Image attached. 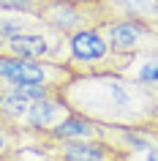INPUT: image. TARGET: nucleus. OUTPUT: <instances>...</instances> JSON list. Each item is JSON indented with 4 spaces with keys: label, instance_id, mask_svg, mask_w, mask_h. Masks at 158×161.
Wrapping results in <instances>:
<instances>
[{
    "label": "nucleus",
    "instance_id": "1",
    "mask_svg": "<svg viewBox=\"0 0 158 161\" xmlns=\"http://www.w3.org/2000/svg\"><path fill=\"white\" fill-rule=\"evenodd\" d=\"M71 112L109 128L150 131L158 126V90L123 74H74L57 90Z\"/></svg>",
    "mask_w": 158,
    "mask_h": 161
},
{
    "label": "nucleus",
    "instance_id": "10",
    "mask_svg": "<svg viewBox=\"0 0 158 161\" xmlns=\"http://www.w3.org/2000/svg\"><path fill=\"white\" fill-rule=\"evenodd\" d=\"M25 142V131L17 126H0V158L14 156Z\"/></svg>",
    "mask_w": 158,
    "mask_h": 161
},
{
    "label": "nucleus",
    "instance_id": "3",
    "mask_svg": "<svg viewBox=\"0 0 158 161\" xmlns=\"http://www.w3.org/2000/svg\"><path fill=\"white\" fill-rule=\"evenodd\" d=\"M71 76L74 74H71L66 60H33L0 49V85H8V87L41 85V87L60 90Z\"/></svg>",
    "mask_w": 158,
    "mask_h": 161
},
{
    "label": "nucleus",
    "instance_id": "11",
    "mask_svg": "<svg viewBox=\"0 0 158 161\" xmlns=\"http://www.w3.org/2000/svg\"><path fill=\"white\" fill-rule=\"evenodd\" d=\"M123 161H158V134H150L139 147L123 153Z\"/></svg>",
    "mask_w": 158,
    "mask_h": 161
},
{
    "label": "nucleus",
    "instance_id": "14",
    "mask_svg": "<svg viewBox=\"0 0 158 161\" xmlns=\"http://www.w3.org/2000/svg\"><path fill=\"white\" fill-rule=\"evenodd\" d=\"M0 126H8V123H6V120H3V118H0Z\"/></svg>",
    "mask_w": 158,
    "mask_h": 161
},
{
    "label": "nucleus",
    "instance_id": "8",
    "mask_svg": "<svg viewBox=\"0 0 158 161\" xmlns=\"http://www.w3.org/2000/svg\"><path fill=\"white\" fill-rule=\"evenodd\" d=\"M117 74L128 76V79H133V82H139V85H144V87L158 90V52L150 47V49L128 55L125 63H123V68H120Z\"/></svg>",
    "mask_w": 158,
    "mask_h": 161
},
{
    "label": "nucleus",
    "instance_id": "9",
    "mask_svg": "<svg viewBox=\"0 0 158 161\" xmlns=\"http://www.w3.org/2000/svg\"><path fill=\"white\" fill-rule=\"evenodd\" d=\"M112 17H131L158 27V0H106Z\"/></svg>",
    "mask_w": 158,
    "mask_h": 161
},
{
    "label": "nucleus",
    "instance_id": "12",
    "mask_svg": "<svg viewBox=\"0 0 158 161\" xmlns=\"http://www.w3.org/2000/svg\"><path fill=\"white\" fill-rule=\"evenodd\" d=\"M44 0H0V11H8V14H33L38 17Z\"/></svg>",
    "mask_w": 158,
    "mask_h": 161
},
{
    "label": "nucleus",
    "instance_id": "6",
    "mask_svg": "<svg viewBox=\"0 0 158 161\" xmlns=\"http://www.w3.org/2000/svg\"><path fill=\"white\" fill-rule=\"evenodd\" d=\"M68 112H71V107L63 101L60 93L35 98V101L30 104V109H27L25 120H22V131H25L27 136H44V134H49Z\"/></svg>",
    "mask_w": 158,
    "mask_h": 161
},
{
    "label": "nucleus",
    "instance_id": "2",
    "mask_svg": "<svg viewBox=\"0 0 158 161\" xmlns=\"http://www.w3.org/2000/svg\"><path fill=\"white\" fill-rule=\"evenodd\" d=\"M38 19L52 30L71 36L87 27H101L112 19V11L106 0H44Z\"/></svg>",
    "mask_w": 158,
    "mask_h": 161
},
{
    "label": "nucleus",
    "instance_id": "16",
    "mask_svg": "<svg viewBox=\"0 0 158 161\" xmlns=\"http://www.w3.org/2000/svg\"><path fill=\"white\" fill-rule=\"evenodd\" d=\"M155 38H158V27H155Z\"/></svg>",
    "mask_w": 158,
    "mask_h": 161
},
{
    "label": "nucleus",
    "instance_id": "13",
    "mask_svg": "<svg viewBox=\"0 0 158 161\" xmlns=\"http://www.w3.org/2000/svg\"><path fill=\"white\" fill-rule=\"evenodd\" d=\"M0 161H19V153H14V156H6V158H0Z\"/></svg>",
    "mask_w": 158,
    "mask_h": 161
},
{
    "label": "nucleus",
    "instance_id": "4",
    "mask_svg": "<svg viewBox=\"0 0 158 161\" xmlns=\"http://www.w3.org/2000/svg\"><path fill=\"white\" fill-rule=\"evenodd\" d=\"M128 55H115L109 49L101 27H87L79 33L68 36V55L66 63L71 74H106V71H120Z\"/></svg>",
    "mask_w": 158,
    "mask_h": 161
},
{
    "label": "nucleus",
    "instance_id": "15",
    "mask_svg": "<svg viewBox=\"0 0 158 161\" xmlns=\"http://www.w3.org/2000/svg\"><path fill=\"white\" fill-rule=\"evenodd\" d=\"M153 134H158V126H155V128H153Z\"/></svg>",
    "mask_w": 158,
    "mask_h": 161
},
{
    "label": "nucleus",
    "instance_id": "5",
    "mask_svg": "<svg viewBox=\"0 0 158 161\" xmlns=\"http://www.w3.org/2000/svg\"><path fill=\"white\" fill-rule=\"evenodd\" d=\"M101 33L106 38L109 49L115 55H133V52L150 49L155 44V27L131 17H112L101 25Z\"/></svg>",
    "mask_w": 158,
    "mask_h": 161
},
{
    "label": "nucleus",
    "instance_id": "7",
    "mask_svg": "<svg viewBox=\"0 0 158 161\" xmlns=\"http://www.w3.org/2000/svg\"><path fill=\"white\" fill-rule=\"evenodd\" d=\"M44 136H49V139H109V126H101V123L84 118L79 112H68Z\"/></svg>",
    "mask_w": 158,
    "mask_h": 161
}]
</instances>
